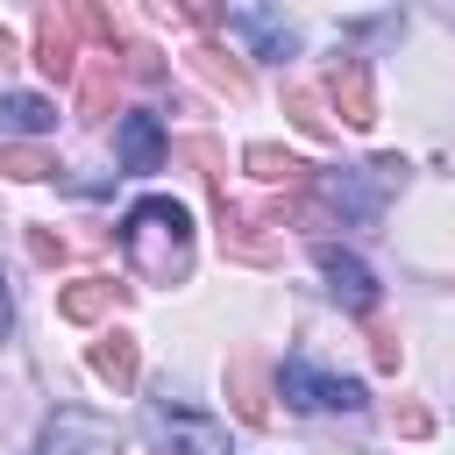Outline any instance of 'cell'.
<instances>
[{
  "mask_svg": "<svg viewBox=\"0 0 455 455\" xmlns=\"http://www.w3.org/2000/svg\"><path fill=\"white\" fill-rule=\"evenodd\" d=\"M121 256H128V270L142 284H185V270H192V213L178 199H164V192L135 199L121 213Z\"/></svg>",
  "mask_w": 455,
  "mask_h": 455,
  "instance_id": "obj_1",
  "label": "cell"
},
{
  "mask_svg": "<svg viewBox=\"0 0 455 455\" xmlns=\"http://www.w3.org/2000/svg\"><path fill=\"white\" fill-rule=\"evenodd\" d=\"M391 185H405V164L398 156H377V164H363V171H320V199L334 206V220H348V228H370L377 213H384V192Z\"/></svg>",
  "mask_w": 455,
  "mask_h": 455,
  "instance_id": "obj_2",
  "label": "cell"
},
{
  "mask_svg": "<svg viewBox=\"0 0 455 455\" xmlns=\"http://www.w3.org/2000/svg\"><path fill=\"white\" fill-rule=\"evenodd\" d=\"M277 398H284L291 412H363V405H370V391H363L355 377H334V370H320L313 355H284Z\"/></svg>",
  "mask_w": 455,
  "mask_h": 455,
  "instance_id": "obj_3",
  "label": "cell"
},
{
  "mask_svg": "<svg viewBox=\"0 0 455 455\" xmlns=\"http://www.w3.org/2000/svg\"><path fill=\"white\" fill-rule=\"evenodd\" d=\"M149 434H156L164 455H235L228 427H220L213 412H199V405H171V398H156V405H149Z\"/></svg>",
  "mask_w": 455,
  "mask_h": 455,
  "instance_id": "obj_4",
  "label": "cell"
},
{
  "mask_svg": "<svg viewBox=\"0 0 455 455\" xmlns=\"http://www.w3.org/2000/svg\"><path fill=\"white\" fill-rule=\"evenodd\" d=\"M313 263H320V277H327V299L341 306V313H377V299H384V284H377V270L355 256V249H334V242H313Z\"/></svg>",
  "mask_w": 455,
  "mask_h": 455,
  "instance_id": "obj_5",
  "label": "cell"
},
{
  "mask_svg": "<svg viewBox=\"0 0 455 455\" xmlns=\"http://www.w3.org/2000/svg\"><path fill=\"white\" fill-rule=\"evenodd\" d=\"M114 448H121L114 419H100V412H85V405H57L36 455H114Z\"/></svg>",
  "mask_w": 455,
  "mask_h": 455,
  "instance_id": "obj_6",
  "label": "cell"
},
{
  "mask_svg": "<svg viewBox=\"0 0 455 455\" xmlns=\"http://www.w3.org/2000/svg\"><path fill=\"white\" fill-rule=\"evenodd\" d=\"M220 28H228V36H242V43H249V57H263V64H284V57L299 50V28H291L284 14H270V7H228V14H220Z\"/></svg>",
  "mask_w": 455,
  "mask_h": 455,
  "instance_id": "obj_7",
  "label": "cell"
},
{
  "mask_svg": "<svg viewBox=\"0 0 455 455\" xmlns=\"http://www.w3.org/2000/svg\"><path fill=\"white\" fill-rule=\"evenodd\" d=\"M327 92H334V107H341L348 128H370V121H377V100H370V78H363L355 57H341V64L327 71Z\"/></svg>",
  "mask_w": 455,
  "mask_h": 455,
  "instance_id": "obj_8",
  "label": "cell"
},
{
  "mask_svg": "<svg viewBox=\"0 0 455 455\" xmlns=\"http://www.w3.org/2000/svg\"><path fill=\"white\" fill-rule=\"evenodd\" d=\"M50 128H57V100H43V92H0V142L50 135Z\"/></svg>",
  "mask_w": 455,
  "mask_h": 455,
  "instance_id": "obj_9",
  "label": "cell"
},
{
  "mask_svg": "<svg viewBox=\"0 0 455 455\" xmlns=\"http://www.w3.org/2000/svg\"><path fill=\"white\" fill-rule=\"evenodd\" d=\"M156 164H164V121H156V114H128V121H121V171L142 178V171H156Z\"/></svg>",
  "mask_w": 455,
  "mask_h": 455,
  "instance_id": "obj_10",
  "label": "cell"
},
{
  "mask_svg": "<svg viewBox=\"0 0 455 455\" xmlns=\"http://www.w3.org/2000/svg\"><path fill=\"white\" fill-rule=\"evenodd\" d=\"M36 64L50 78H71L78 71V43H71V14H43L36 21Z\"/></svg>",
  "mask_w": 455,
  "mask_h": 455,
  "instance_id": "obj_11",
  "label": "cell"
},
{
  "mask_svg": "<svg viewBox=\"0 0 455 455\" xmlns=\"http://www.w3.org/2000/svg\"><path fill=\"white\" fill-rule=\"evenodd\" d=\"M107 306H114V284H107V277H78V284H64V291H57V313H64V320H78V327H85V320H100Z\"/></svg>",
  "mask_w": 455,
  "mask_h": 455,
  "instance_id": "obj_12",
  "label": "cell"
},
{
  "mask_svg": "<svg viewBox=\"0 0 455 455\" xmlns=\"http://www.w3.org/2000/svg\"><path fill=\"white\" fill-rule=\"evenodd\" d=\"M92 370H100L114 391H128V384H135V341H128V334H107V341L92 348Z\"/></svg>",
  "mask_w": 455,
  "mask_h": 455,
  "instance_id": "obj_13",
  "label": "cell"
},
{
  "mask_svg": "<svg viewBox=\"0 0 455 455\" xmlns=\"http://www.w3.org/2000/svg\"><path fill=\"white\" fill-rule=\"evenodd\" d=\"M242 164H249L256 178H306V164H299V156H284V149H270V142H256Z\"/></svg>",
  "mask_w": 455,
  "mask_h": 455,
  "instance_id": "obj_14",
  "label": "cell"
},
{
  "mask_svg": "<svg viewBox=\"0 0 455 455\" xmlns=\"http://www.w3.org/2000/svg\"><path fill=\"white\" fill-rule=\"evenodd\" d=\"M0 171H7V178H50L57 164H50L43 149H0Z\"/></svg>",
  "mask_w": 455,
  "mask_h": 455,
  "instance_id": "obj_15",
  "label": "cell"
},
{
  "mask_svg": "<svg viewBox=\"0 0 455 455\" xmlns=\"http://www.w3.org/2000/svg\"><path fill=\"white\" fill-rule=\"evenodd\" d=\"M235 405H242V419H263V384L249 363H235Z\"/></svg>",
  "mask_w": 455,
  "mask_h": 455,
  "instance_id": "obj_16",
  "label": "cell"
},
{
  "mask_svg": "<svg viewBox=\"0 0 455 455\" xmlns=\"http://www.w3.org/2000/svg\"><path fill=\"white\" fill-rule=\"evenodd\" d=\"M284 107H291V121H299L306 135H327V121H320V107H313V92H306V85H291V92H284Z\"/></svg>",
  "mask_w": 455,
  "mask_h": 455,
  "instance_id": "obj_17",
  "label": "cell"
},
{
  "mask_svg": "<svg viewBox=\"0 0 455 455\" xmlns=\"http://www.w3.org/2000/svg\"><path fill=\"white\" fill-rule=\"evenodd\" d=\"M14 327V291H7V270H0V334Z\"/></svg>",
  "mask_w": 455,
  "mask_h": 455,
  "instance_id": "obj_18",
  "label": "cell"
}]
</instances>
